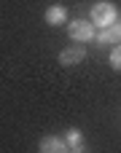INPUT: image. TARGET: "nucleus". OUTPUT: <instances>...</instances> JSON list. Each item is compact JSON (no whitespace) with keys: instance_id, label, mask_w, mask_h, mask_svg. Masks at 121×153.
<instances>
[{"instance_id":"obj_1","label":"nucleus","mask_w":121,"mask_h":153,"mask_svg":"<svg viewBox=\"0 0 121 153\" xmlns=\"http://www.w3.org/2000/svg\"><path fill=\"white\" fill-rule=\"evenodd\" d=\"M89 19L94 22V27H111V24L119 19V8H116V3H111V0H97V3L89 8Z\"/></svg>"},{"instance_id":"obj_2","label":"nucleus","mask_w":121,"mask_h":153,"mask_svg":"<svg viewBox=\"0 0 121 153\" xmlns=\"http://www.w3.org/2000/svg\"><path fill=\"white\" fill-rule=\"evenodd\" d=\"M67 35L75 43H89V40H94L97 27L92 19H73V22H67Z\"/></svg>"},{"instance_id":"obj_3","label":"nucleus","mask_w":121,"mask_h":153,"mask_svg":"<svg viewBox=\"0 0 121 153\" xmlns=\"http://www.w3.org/2000/svg\"><path fill=\"white\" fill-rule=\"evenodd\" d=\"M86 59V48L78 43V46H70V48H65V51H59V65L62 67H73V65H78V62H84Z\"/></svg>"},{"instance_id":"obj_4","label":"nucleus","mask_w":121,"mask_h":153,"mask_svg":"<svg viewBox=\"0 0 121 153\" xmlns=\"http://www.w3.org/2000/svg\"><path fill=\"white\" fill-rule=\"evenodd\" d=\"M43 19H46V24H49V27H59V24H65V22H67V8H65V5H59V3H54V5H49V8H46Z\"/></svg>"},{"instance_id":"obj_5","label":"nucleus","mask_w":121,"mask_h":153,"mask_svg":"<svg viewBox=\"0 0 121 153\" xmlns=\"http://www.w3.org/2000/svg\"><path fill=\"white\" fill-rule=\"evenodd\" d=\"M40 153H62L67 151V143H65V137H57V134H46L43 140H40Z\"/></svg>"},{"instance_id":"obj_6","label":"nucleus","mask_w":121,"mask_h":153,"mask_svg":"<svg viewBox=\"0 0 121 153\" xmlns=\"http://www.w3.org/2000/svg\"><path fill=\"white\" fill-rule=\"evenodd\" d=\"M65 143H67V151L70 153L84 151V132L81 129H67L65 132Z\"/></svg>"},{"instance_id":"obj_7","label":"nucleus","mask_w":121,"mask_h":153,"mask_svg":"<svg viewBox=\"0 0 121 153\" xmlns=\"http://www.w3.org/2000/svg\"><path fill=\"white\" fill-rule=\"evenodd\" d=\"M108 62H111V67H113L116 73H121V43H116V46H113V51H111Z\"/></svg>"},{"instance_id":"obj_8","label":"nucleus","mask_w":121,"mask_h":153,"mask_svg":"<svg viewBox=\"0 0 121 153\" xmlns=\"http://www.w3.org/2000/svg\"><path fill=\"white\" fill-rule=\"evenodd\" d=\"M111 32H113V40L121 43V19H116V22L111 24Z\"/></svg>"}]
</instances>
